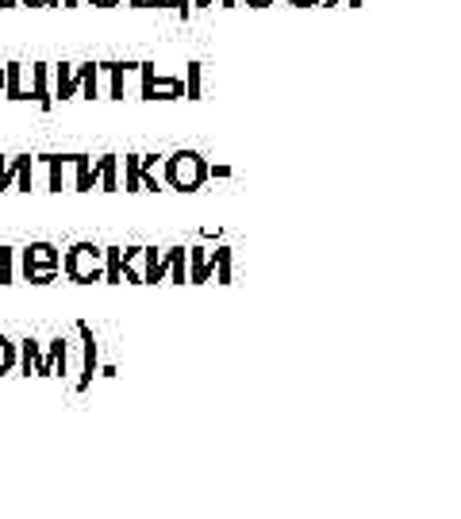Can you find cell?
I'll return each instance as SVG.
<instances>
[{"mask_svg": "<svg viewBox=\"0 0 461 519\" xmlns=\"http://www.w3.org/2000/svg\"><path fill=\"white\" fill-rule=\"evenodd\" d=\"M62 273L70 277L73 285L104 281V247H97V243H73L62 254Z\"/></svg>", "mask_w": 461, "mask_h": 519, "instance_id": "cell-1", "label": "cell"}, {"mask_svg": "<svg viewBox=\"0 0 461 519\" xmlns=\"http://www.w3.org/2000/svg\"><path fill=\"white\" fill-rule=\"evenodd\" d=\"M208 181V162L196 150H177L166 158V185L181 189V193H196Z\"/></svg>", "mask_w": 461, "mask_h": 519, "instance_id": "cell-2", "label": "cell"}, {"mask_svg": "<svg viewBox=\"0 0 461 519\" xmlns=\"http://www.w3.org/2000/svg\"><path fill=\"white\" fill-rule=\"evenodd\" d=\"M20 273L31 285H50L62 273V254L54 243H31L20 250Z\"/></svg>", "mask_w": 461, "mask_h": 519, "instance_id": "cell-3", "label": "cell"}, {"mask_svg": "<svg viewBox=\"0 0 461 519\" xmlns=\"http://www.w3.org/2000/svg\"><path fill=\"white\" fill-rule=\"evenodd\" d=\"M139 97L143 100H177L185 97V77H166L154 70V62H139Z\"/></svg>", "mask_w": 461, "mask_h": 519, "instance_id": "cell-4", "label": "cell"}, {"mask_svg": "<svg viewBox=\"0 0 461 519\" xmlns=\"http://www.w3.org/2000/svg\"><path fill=\"white\" fill-rule=\"evenodd\" d=\"M158 254H162L158 247H120V273L131 285H146V273L154 270Z\"/></svg>", "mask_w": 461, "mask_h": 519, "instance_id": "cell-5", "label": "cell"}, {"mask_svg": "<svg viewBox=\"0 0 461 519\" xmlns=\"http://www.w3.org/2000/svg\"><path fill=\"white\" fill-rule=\"evenodd\" d=\"M77 335H81V343H85V362H81V377H77V393H85V389L93 385V377L100 373V346H97L93 327L85 320H77Z\"/></svg>", "mask_w": 461, "mask_h": 519, "instance_id": "cell-6", "label": "cell"}, {"mask_svg": "<svg viewBox=\"0 0 461 519\" xmlns=\"http://www.w3.org/2000/svg\"><path fill=\"white\" fill-rule=\"evenodd\" d=\"M4 97L31 100V66L27 62H8L4 66Z\"/></svg>", "mask_w": 461, "mask_h": 519, "instance_id": "cell-7", "label": "cell"}, {"mask_svg": "<svg viewBox=\"0 0 461 519\" xmlns=\"http://www.w3.org/2000/svg\"><path fill=\"white\" fill-rule=\"evenodd\" d=\"M77 85H81L77 66H70V62H58V66H50V97H54V100L77 97Z\"/></svg>", "mask_w": 461, "mask_h": 519, "instance_id": "cell-8", "label": "cell"}, {"mask_svg": "<svg viewBox=\"0 0 461 519\" xmlns=\"http://www.w3.org/2000/svg\"><path fill=\"white\" fill-rule=\"evenodd\" d=\"M66 362H70V343L58 335V339H50V346L43 350V362H39V373H35V377H54V373H66Z\"/></svg>", "mask_w": 461, "mask_h": 519, "instance_id": "cell-9", "label": "cell"}, {"mask_svg": "<svg viewBox=\"0 0 461 519\" xmlns=\"http://www.w3.org/2000/svg\"><path fill=\"white\" fill-rule=\"evenodd\" d=\"M139 70V62H100V74H108V97H127V77Z\"/></svg>", "mask_w": 461, "mask_h": 519, "instance_id": "cell-10", "label": "cell"}, {"mask_svg": "<svg viewBox=\"0 0 461 519\" xmlns=\"http://www.w3.org/2000/svg\"><path fill=\"white\" fill-rule=\"evenodd\" d=\"M185 258H189V285H204L212 273H216V254L204 247H193L185 250Z\"/></svg>", "mask_w": 461, "mask_h": 519, "instance_id": "cell-11", "label": "cell"}, {"mask_svg": "<svg viewBox=\"0 0 461 519\" xmlns=\"http://www.w3.org/2000/svg\"><path fill=\"white\" fill-rule=\"evenodd\" d=\"M31 100H35L43 112H50V108H54V97H50V66H47V62H35V66H31Z\"/></svg>", "mask_w": 461, "mask_h": 519, "instance_id": "cell-12", "label": "cell"}, {"mask_svg": "<svg viewBox=\"0 0 461 519\" xmlns=\"http://www.w3.org/2000/svg\"><path fill=\"white\" fill-rule=\"evenodd\" d=\"M39 162L47 166V189L50 193H62V189H66V166H70V154H39Z\"/></svg>", "mask_w": 461, "mask_h": 519, "instance_id": "cell-13", "label": "cell"}, {"mask_svg": "<svg viewBox=\"0 0 461 519\" xmlns=\"http://www.w3.org/2000/svg\"><path fill=\"white\" fill-rule=\"evenodd\" d=\"M93 173H97V185H104L108 193L120 189V154H104L93 162Z\"/></svg>", "mask_w": 461, "mask_h": 519, "instance_id": "cell-14", "label": "cell"}, {"mask_svg": "<svg viewBox=\"0 0 461 519\" xmlns=\"http://www.w3.org/2000/svg\"><path fill=\"white\" fill-rule=\"evenodd\" d=\"M70 170H73V189H77V193L97 189V173H93V158H89V154H73Z\"/></svg>", "mask_w": 461, "mask_h": 519, "instance_id": "cell-15", "label": "cell"}, {"mask_svg": "<svg viewBox=\"0 0 461 519\" xmlns=\"http://www.w3.org/2000/svg\"><path fill=\"white\" fill-rule=\"evenodd\" d=\"M77 93L85 100L100 97V62H81V85H77Z\"/></svg>", "mask_w": 461, "mask_h": 519, "instance_id": "cell-16", "label": "cell"}, {"mask_svg": "<svg viewBox=\"0 0 461 519\" xmlns=\"http://www.w3.org/2000/svg\"><path fill=\"white\" fill-rule=\"evenodd\" d=\"M20 346V366H24V373L31 377V373H39V362H43V346L35 343V339H24Z\"/></svg>", "mask_w": 461, "mask_h": 519, "instance_id": "cell-17", "label": "cell"}, {"mask_svg": "<svg viewBox=\"0 0 461 519\" xmlns=\"http://www.w3.org/2000/svg\"><path fill=\"white\" fill-rule=\"evenodd\" d=\"M123 189L127 193H143V173H139V154L123 158Z\"/></svg>", "mask_w": 461, "mask_h": 519, "instance_id": "cell-18", "label": "cell"}, {"mask_svg": "<svg viewBox=\"0 0 461 519\" xmlns=\"http://www.w3.org/2000/svg\"><path fill=\"white\" fill-rule=\"evenodd\" d=\"M16 158H20V170H16V181H12V185H16L20 193H31V189H35V158H31V154H16Z\"/></svg>", "mask_w": 461, "mask_h": 519, "instance_id": "cell-19", "label": "cell"}, {"mask_svg": "<svg viewBox=\"0 0 461 519\" xmlns=\"http://www.w3.org/2000/svg\"><path fill=\"white\" fill-rule=\"evenodd\" d=\"M16 366H20V346L8 335H0V373H12Z\"/></svg>", "mask_w": 461, "mask_h": 519, "instance_id": "cell-20", "label": "cell"}, {"mask_svg": "<svg viewBox=\"0 0 461 519\" xmlns=\"http://www.w3.org/2000/svg\"><path fill=\"white\" fill-rule=\"evenodd\" d=\"M104 281L108 285H120L123 273H120V247H104Z\"/></svg>", "mask_w": 461, "mask_h": 519, "instance_id": "cell-21", "label": "cell"}, {"mask_svg": "<svg viewBox=\"0 0 461 519\" xmlns=\"http://www.w3.org/2000/svg\"><path fill=\"white\" fill-rule=\"evenodd\" d=\"M216 281L219 285H231V247H216Z\"/></svg>", "mask_w": 461, "mask_h": 519, "instance_id": "cell-22", "label": "cell"}, {"mask_svg": "<svg viewBox=\"0 0 461 519\" xmlns=\"http://www.w3.org/2000/svg\"><path fill=\"white\" fill-rule=\"evenodd\" d=\"M12 277H16V250L0 247V285H12Z\"/></svg>", "mask_w": 461, "mask_h": 519, "instance_id": "cell-23", "label": "cell"}, {"mask_svg": "<svg viewBox=\"0 0 461 519\" xmlns=\"http://www.w3.org/2000/svg\"><path fill=\"white\" fill-rule=\"evenodd\" d=\"M200 74H204L200 62H189V66H185V97L189 100H200Z\"/></svg>", "mask_w": 461, "mask_h": 519, "instance_id": "cell-24", "label": "cell"}, {"mask_svg": "<svg viewBox=\"0 0 461 519\" xmlns=\"http://www.w3.org/2000/svg\"><path fill=\"white\" fill-rule=\"evenodd\" d=\"M16 170H20V158H4V154H0V193H4V189H12Z\"/></svg>", "mask_w": 461, "mask_h": 519, "instance_id": "cell-25", "label": "cell"}, {"mask_svg": "<svg viewBox=\"0 0 461 519\" xmlns=\"http://www.w3.org/2000/svg\"><path fill=\"white\" fill-rule=\"evenodd\" d=\"M170 281H177V285H185V281H189V270H185V247H173Z\"/></svg>", "mask_w": 461, "mask_h": 519, "instance_id": "cell-26", "label": "cell"}, {"mask_svg": "<svg viewBox=\"0 0 461 519\" xmlns=\"http://www.w3.org/2000/svg\"><path fill=\"white\" fill-rule=\"evenodd\" d=\"M170 8H177V16H181V20H189V16H193V0H170Z\"/></svg>", "mask_w": 461, "mask_h": 519, "instance_id": "cell-27", "label": "cell"}, {"mask_svg": "<svg viewBox=\"0 0 461 519\" xmlns=\"http://www.w3.org/2000/svg\"><path fill=\"white\" fill-rule=\"evenodd\" d=\"M27 8H54V4H62V0H20Z\"/></svg>", "mask_w": 461, "mask_h": 519, "instance_id": "cell-28", "label": "cell"}, {"mask_svg": "<svg viewBox=\"0 0 461 519\" xmlns=\"http://www.w3.org/2000/svg\"><path fill=\"white\" fill-rule=\"evenodd\" d=\"M212 177H231V166H208Z\"/></svg>", "mask_w": 461, "mask_h": 519, "instance_id": "cell-29", "label": "cell"}, {"mask_svg": "<svg viewBox=\"0 0 461 519\" xmlns=\"http://www.w3.org/2000/svg\"><path fill=\"white\" fill-rule=\"evenodd\" d=\"M289 4H296V8H312V4H323V0H289Z\"/></svg>", "mask_w": 461, "mask_h": 519, "instance_id": "cell-30", "label": "cell"}, {"mask_svg": "<svg viewBox=\"0 0 461 519\" xmlns=\"http://www.w3.org/2000/svg\"><path fill=\"white\" fill-rule=\"evenodd\" d=\"M89 4H97V8H116L120 0H89Z\"/></svg>", "mask_w": 461, "mask_h": 519, "instance_id": "cell-31", "label": "cell"}, {"mask_svg": "<svg viewBox=\"0 0 461 519\" xmlns=\"http://www.w3.org/2000/svg\"><path fill=\"white\" fill-rule=\"evenodd\" d=\"M146 8H170V0H146Z\"/></svg>", "mask_w": 461, "mask_h": 519, "instance_id": "cell-32", "label": "cell"}, {"mask_svg": "<svg viewBox=\"0 0 461 519\" xmlns=\"http://www.w3.org/2000/svg\"><path fill=\"white\" fill-rule=\"evenodd\" d=\"M246 4H250V8H269L273 0H246Z\"/></svg>", "mask_w": 461, "mask_h": 519, "instance_id": "cell-33", "label": "cell"}, {"mask_svg": "<svg viewBox=\"0 0 461 519\" xmlns=\"http://www.w3.org/2000/svg\"><path fill=\"white\" fill-rule=\"evenodd\" d=\"M216 0H193V8H212Z\"/></svg>", "mask_w": 461, "mask_h": 519, "instance_id": "cell-34", "label": "cell"}, {"mask_svg": "<svg viewBox=\"0 0 461 519\" xmlns=\"http://www.w3.org/2000/svg\"><path fill=\"white\" fill-rule=\"evenodd\" d=\"M323 4H339V0H323ZM346 4H350V8H358L362 0H346Z\"/></svg>", "mask_w": 461, "mask_h": 519, "instance_id": "cell-35", "label": "cell"}, {"mask_svg": "<svg viewBox=\"0 0 461 519\" xmlns=\"http://www.w3.org/2000/svg\"><path fill=\"white\" fill-rule=\"evenodd\" d=\"M16 4H20V0H0V8H16Z\"/></svg>", "mask_w": 461, "mask_h": 519, "instance_id": "cell-36", "label": "cell"}, {"mask_svg": "<svg viewBox=\"0 0 461 519\" xmlns=\"http://www.w3.org/2000/svg\"><path fill=\"white\" fill-rule=\"evenodd\" d=\"M219 4H223V8H235V4H239V0H219Z\"/></svg>", "mask_w": 461, "mask_h": 519, "instance_id": "cell-37", "label": "cell"}, {"mask_svg": "<svg viewBox=\"0 0 461 519\" xmlns=\"http://www.w3.org/2000/svg\"><path fill=\"white\" fill-rule=\"evenodd\" d=\"M131 8H146V0H131Z\"/></svg>", "mask_w": 461, "mask_h": 519, "instance_id": "cell-38", "label": "cell"}, {"mask_svg": "<svg viewBox=\"0 0 461 519\" xmlns=\"http://www.w3.org/2000/svg\"><path fill=\"white\" fill-rule=\"evenodd\" d=\"M0 93H4V66H0Z\"/></svg>", "mask_w": 461, "mask_h": 519, "instance_id": "cell-39", "label": "cell"}, {"mask_svg": "<svg viewBox=\"0 0 461 519\" xmlns=\"http://www.w3.org/2000/svg\"><path fill=\"white\" fill-rule=\"evenodd\" d=\"M62 4H66V8H73V4H77V0H62Z\"/></svg>", "mask_w": 461, "mask_h": 519, "instance_id": "cell-40", "label": "cell"}]
</instances>
